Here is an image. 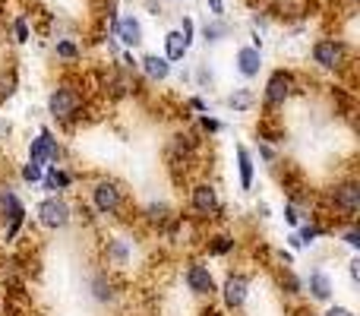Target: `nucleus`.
I'll return each instance as SVG.
<instances>
[{"mask_svg": "<svg viewBox=\"0 0 360 316\" xmlns=\"http://www.w3.org/2000/svg\"><path fill=\"white\" fill-rule=\"evenodd\" d=\"M234 250H237V241L231 234H215L205 244V253L209 256H228V253H234Z\"/></svg>", "mask_w": 360, "mask_h": 316, "instance_id": "nucleus-25", "label": "nucleus"}, {"mask_svg": "<svg viewBox=\"0 0 360 316\" xmlns=\"http://www.w3.org/2000/svg\"><path fill=\"white\" fill-rule=\"evenodd\" d=\"M310 61H313V67L326 70V73H345V70L354 67L351 63V44L335 35L316 38L310 48Z\"/></svg>", "mask_w": 360, "mask_h": 316, "instance_id": "nucleus-3", "label": "nucleus"}, {"mask_svg": "<svg viewBox=\"0 0 360 316\" xmlns=\"http://www.w3.org/2000/svg\"><path fill=\"white\" fill-rule=\"evenodd\" d=\"M186 108H190V111H196V114H209L212 111V105L205 99H199V95H193V99L186 101Z\"/></svg>", "mask_w": 360, "mask_h": 316, "instance_id": "nucleus-35", "label": "nucleus"}, {"mask_svg": "<svg viewBox=\"0 0 360 316\" xmlns=\"http://www.w3.org/2000/svg\"><path fill=\"white\" fill-rule=\"evenodd\" d=\"M205 6L212 16H224V0H205Z\"/></svg>", "mask_w": 360, "mask_h": 316, "instance_id": "nucleus-39", "label": "nucleus"}, {"mask_svg": "<svg viewBox=\"0 0 360 316\" xmlns=\"http://www.w3.org/2000/svg\"><path fill=\"white\" fill-rule=\"evenodd\" d=\"M304 218H310V215H304V209H300L297 203H291V199H288V203H285V222L291 225V228H297Z\"/></svg>", "mask_w": 360, "mask_h": 316, "instance_id": "nucleus-31", "label": "nucleus"}, {"mask_svg": "<svg viewBox=\"0 0 360 316\" xmlns=\"http://www.w3.org/2000/svg\"><path fill=\"white\" fill-rule=\"evenodd\" d=\"M171 218H174V209H171L165 199H152V203L143 209V222H149L152 228H158V231H162Z\"/></svg>", "mask_w": 360, "mask_h": 316, "instance_id": "nucleus-21", "label": "nucleus"}, {"mask_svg": "<svg viewBox=\"0 0 360 316\" xmlns=\"http://www.w3.org/2000/svg\"><path fill=\"white\" fill-rule=\"evenodd\" d=\"M196 82H199V86H202V89H205V86H212V82H215V73H212V70L202 63V67L196 70Z\"/></svg>", "mask_w": 360, "mask_h": 316, "instance_id": "nucleus-36", "label": "nucleus"}, {"mask_svg": "<svg viewBox=\"0 0 360 316\" xmlns=\"http://www.w3.org/2000/svg\"><path fill=\"white\" fill-rule=\"evenodd\" d=\"M234 70L240 80H256L262 73V48H253V44H243V48L234 51Z\"/></svg>", "mask_w": 360, "mask_h": 316, "instance_id": "nucleus-16", "label": "nucleus"}, {"mask_svg": "<svg viewBox=\"0 0 360 316\" xmlns=\"http://www.w3.org/2000/svg\"><path fill=\"white\" fill-rule=\"evenodd\" d=\"M278 288H281V291L288 294V298H297V294H304V279H297L291 266H281V275H278Z\"/></svg>", "mask_w": 360, "mask_h": 316, "instance_id": "nucleus-24", "label": "nucleus"}, {"mask_svg": "<svg viewBox=\"0 0 360 316\" xmlns=\"http://www.w3.org/2000/svg\"><path fill=\"white\" fill-rule=\"evenodd\" d=\"M228 35H234V25L224 16H212V23L202 25V42L205 44H221Z\"/></svg>", "mask_w": 360, "mask_h": 316, "instance_id": "nucleus-22", "label": "nucleus"}, {"mask_svg": "<svg viewBox=\"0 0 360 316\" xmlns=\"http://www.w3.org/2000/svg\"><path fill=\"white\" fill-rule=\"evenodd\" d=\"M285 244H288V247H291V250H297V253H300V250H304V244H300L297 231H291V234H288V237H285Z\"/></svg>", "mask_w": 360, "mask_h": 316, "instance_id": "nucleus-40", "label": "nucleus"}, {"mask_svg": "<svg viewBox=\"0 0 360 316\" xmlns=\"http://www.w3.org/2000/svg\"><path fill=\"white\" fill-rule=\"evenodd\" d=\"M294 95H297V76H294V70H285V67L272 70L266 80V89H262V111H266V118H275Z\"/></svg>", "mask_w": 360, "mask_h": 316, "instance_id": "nucleus-4", "label": "nucleus"}, {"mask_svg": "<svg viewBox=\"0 0 360 316\" xmlns=\"http://www.w3.org/2000/svg\"><path fill=\"white\" fill-rule=\"evenodd\" d=\"M73 184H76V174L67 171L63 165H48L41 180H38L41 193H67V190H73Z\"/></svg>", "mask_w": 360, "mask_h": 316, "instance_id": "nucleus-17", "label": "nucleus"}, {"mask_svg": "<svg viewBox=\"0 0 360 316\" xmlns=\"http://www.w3.org/2000/svg\"><path fill=\"white\" fill-rule=\"evenodd\" d=\"M224 105H228L234 114H250L256 105H259V99H256V92H253L250 86H237L234 92H228Z\"/></svg>", "mask_w": 360, "mask_h": 316, "instance_id": "nucleus-20", "label": "nucleus"}, {"mask_svg": "<svg viewBox=\"0 0 360 316\" xmlns=\"http://www.w3.org/2000/svg\"><path fill=\"white\" fill-rule=\"evenodd\" d=\"M35 222L44 231H67L76 222V209L63 193H44V199L35 206Z\"/></svg>", "mask_w": 360, "mask_h": 316, "instance_id": "nucleus-5", "label": "nucleus"}, {"mask_svg": "<svg viewBox=\"0 0 360 316\" xmlns=\"http://www.w3.org/2000/svg\"><path fill=\"white\" fill-rule=\"evenodd\" d=\"M16 70H0V105L4 101H10L13 95H16Z\"/></svg>", "mask_w": 360, "mask_h": 316, "instance_id": "nucleus-27", "label": "nucleus"}, {"mask_svg": "<svg viewBox=\"0 0 360 316\" xmlns=\"http://www.w3.org/2000/svg\"><path fill=\"white\" fill-rule=\"evenodd\" d=\"M32 38V32H29V19H25V13H19L16 19H13V42L16 44H25Z\"/></svg>", "mask_w": 360, "mask_h": 316, "instance_id": "nucleus-29", "label": "nucleus"}, {"mask_svg": "<svg viewBox=\"0 0 360 316\" xmlns=\"http://www.w3.org/2000/svg\"><path fill=\"white\" fill-rule=\"evenodd\" d=\"M234 156H237V177H240V193L253 190V177H256V161L250 156L247 146H234Z\"/></svg>", "mask_w": 360, "mask_h": 316, "instance_id": "nucleus-19", "label": "nucleus"}, {"mask_svg": "<svg viewBox=\"0 0 360 316\" xmlns=\"http://www.w3.org/2000/svg\"><path fill=\"white\" fill-rule=\"evenodd\" d=\"M54 54L60 57V61H67V63H76L82 57V48L76 42H70V38H57V42H54Z\"/></svg>", "mask_w": 360, "mask_h": 316, "instance_id": "nucleus-26", "label": "nucleus"}, {"mask_svg": "<svg viewBox=\"0 0 360 316\" xmlns=\"http://www.w3.org/2000/svg\"><path fill=\"white\" fill-rule=\"evenodd\" d=\"M348 279H351V285H354V288L360 285V260H357V256L348 263Z\"/></svg>", "mask_w": 360, "mask_h": 316, "instance_id": "nucleus-38", "label": "nucleus"}, {"mask_svg": "<svg viewBox=\"0 0 360 316\" xmlns=\"http://www.w3.org/2000/svg\"><path fill=\"white\" fill-rule=\"evenodd\" d=\"M275 256H278V266H294V256L288 253V250H278Z\"/></svg>", "mask_w": 360, "mask_h": 316, "instance_id": "nucleus-41", "label": "nucleus"}, {"mask_svg": "<svg viewBox=\"0 0 360 316\" xmlns=\"http://www.w3.org/2000/svg\"><path fill=\"white\" fill-rule=\"evenodd\" d=\"M41 174H44V168H41V165H35V161H29V158H25L22 165H19V180H22V184H29V187H38Z\"/></svg>", "mask_w": 360, "mask_h": 316, "instance_id": "nucleus-28", "label": "nucleus"}, {"mask_svg": "<svg viewBox=\"0 0 360 316\" xmlns=\"http://www.w3.org/2000/svg\"><path fill=\"white\" fill-rule=\"evenodd\" d=\"M177 29H180V35H184V42L193 48V42H196V23H193L190 16H184V19H180Z\"/></svg>", "mask_w": 360, "mask_h": 316, "instance_id": "nucleus-32", "label": "nucleus"}, {"mask_svg": "<svg viewBox=\"0 0 360 316\" xmlns=\"http://www.w3.org/2000/svg\"><path fill=\"white\" fill-rule=\"evenodd\" d=\"M326 203H329L332 215L345 218V225L357 222V212H360V180L357 177L338 180L332 190H326Z\"/></svg>", "mask_w": 360, "mask_h": 316, "instance_id": "nucleus-6", "label": "nucleus"}, {"mask_svg": "<svg viewBox=\"0 0 360 316\" xmlns=\"http://www.w3.org/2000/svg\"><path fill=\"white\" fill-rule=\"evenodd\" d=\"M319 316H357V313L345 304H332V307H326V313H319Z\"/></svg>", "mask_w": 360, "mask_h": 316, "instance_id": "nucleus-37", "label": "nucleus"}, {"mask_svg": "<svg viewBox=\"0 0 360 316\" xmlns=\"http://www.w3.org/2000/svg\"><path fill=\"white\" fill-rule=\"evenodd\" d=\"M25 203L10 184H0V225H4V241H16V234L25 225Z\"/></svg>", "mask_w": 360, "mask_h": 316, "instance_id": "nucleus-7", "label": "nucleus"}, {"mask_svg": "<svg viewBox=\"0 0 360 316\" xmlns=\"http://www.w3.org/2000/svg\"><path fill=\"white\" fill-rule=\"evenodd\" d=\"M89 206L95 209L98 218H120V212L127 209V190L120 180L114 177H95L89 187Z\"/></svg>", "mask_w": 360, "mask_h": 316, "instance_id": "nucleus-2", "label": "nucleus"}, {"mask_svg": "<svg viewBox=\"0 0 360 316\" xmlns=\"http://www.w3.org/2000/svg\"><path fill=\"white\" fill-rule=\"evenodd\" d=\"M44 108H48V118L54 120L57 127H76L86 118V95H82V89L73 86V82H60V86L51 89Z\"/></svg>", "mask_w": 360, "mask_h": 316, "instance_id": "nucleus-1", "label": "nucleus"}, {"mask_svg": "<svg viewBox=\"0 0 360 316\" xmlns=\"http://www.w3.org/2000/svg\"><path fill=\"white\" fill-rule=\"evenodd\" d=\"M304 291L310 294V301H316V304H329V301L335 298V279H332L323 266H316V269H310V275L304 279Z\"/></svg>", "mask_w": 360, "mask_h": 316, "instance_id": "nucleus-15", "label": "nucleus"}, {"mask_svg": "<svg viewBox=\"0 0 360 316\" xmlns=\"http://www.w3.org/2000/svg\"><path fill=\"white\" fill-rule=\"evenodd\" d=\"M184 285H186V291L196 294V298H212V294H218L215 275H212V269L205 266L202 260L186 263V269H184Z\"/></svg>", "mask_w": 360, "mask_h": 316, "instance_id": "nucleus-11", "label": "nucleus"}, {"mask_svg": "<svg viewBox=\"0 0 360 316\" xmlns=\"http://www.w3.org/2000/svg\"><path fill=\"white\" fill-rule=\"evenodd\" d=\"M256 156H259L262 161H269V165L278 161V152L272 149V143H262V139H256Z\"/></svg>", "mask_w": 360, "mask_h": 316, "instance_id": "nucleus-34", "label": "nucleus"}, {"mask_svg": "<svg viewBox=\"0 0 360 316\" xmlns=\"http://www.w3.org/2000/svg\"><path fill=\"white\" fill-rule=\"evenodd\" d=\"M186 209L196 222H212V218L221 212V196H218V187L212 180H196L190 187V196H186Z\"/></svg>", "mask_w": 360, "mask_h": 316, "instance_id": "nucleus-8", "label": "nucleus"}, {"mask_svg": "<svg viewBox=\"0 0 360 316\" xmlns=\"http://www.w3.org/2000/svg\"><path fill=\"white\" fill-rule=\"evenodd\" d=\"M199 130L209 133V137H215V133L224 130V124L218 118H212V111H209V114H199Z\"/></svg>", "mask_w": 360, "mask_h": 316, "instance_id": "nucleus-30", "label": "nucleus"}, {"mask_svg": "<svg viewBox=\"0 0 360 316\" xmlns=\"http://www.w3.org/2000/svg\"><path fill=\"white\" fill-rule=\"evenodd\" d=\"M89 298H92L98 307L114 304V301L120 298V282H117V275L108 272L105 266L95 269L92 279H89Z\"/></svg>", "mask_w": 360, "mask_h": 316, "instance_id": "nucleus-13", "label": "nucleus"}, {"mask_svg": "<svg viewBox=\"0 0 360 316\" xmlns=\"http://www.w3.org/2000/svg\"><path fill=\"white\" fill-rule=\"evenodd\" d=\"M342 237H345V244H348V247L357 253V250H360V231H357V222L345 225V234H342Z\"/></svg>", "mask_w": 360, "mask_h": 316, "instance_id": "nucleus-33", "label": "nucleus"}, {"mask_svg": "<svg viewBox=\"0 0 360 316\" xmlns=\"http://www.w3.org/2000/svg\"><path fill=\"white\" fill-rule=\"evenodd\" d=\"M171 70H174V63L165 54H143V61H139V73L149 82H165L171 76Z\"/></svg>", "mask_w": 360, "mask_h": 316, "instance_id": "nucleus-18", "label": "nucleus"}, {"mask_svg": "<svg viewBox=\"0 0 360 316\" xmlns=\"http://www.w3.org/2000/svg\"><path fill=\"white\" fill-rule=\"evenodd\" d=\"M256 215H259V218H269V206L259 203V206H256Z\"/></svg>", "mask_w": 360, "mask_h": 316, "instance_id": "nucleus-42", "label": "nucleus"}, {"mask_svg": "<svg viewBox=\"0 0 360 316\" xmlns=\"http://www.w3.org/2000/svg\"><path fill=\"white\" fill-rule=\"evenodd\" d=\"M186 54H190V44L184 42V35H180V29L165 32V57H168L171 63H180Z\"/></svg>", "mask_w": 360, "mask_h": 316, "instance_id": "nucleus-23", "label": "nucleus"}, {"mask_svg": "<svg viewBox=\"0 0 360 316\" xmlns=\"http://www.w3.org/2000/svg\"><path fill=\"white\" fill-rule=\"evenodd\" d=\"M111 35L117 38L120 44H124L127 51L139 48V44L146 42V32H143V23H139L136 13H127V16H117L111 23Z\"/></svg>", "mask_w": 360, "mask_h": 316, "instance_id": "nucleus-14", "label": "nucleus"}, {"mask_svg": "<svg viewBox=\"0 0 360 316\" xmlns=\"http://www.w3.org/2000/svg\"><path fill=\"white\" fill-rule=\"evenodd\" d=\"M297 316H319V313H313L310 307H300V310H297Z\"/></svg>", "mask_w": 360, "mask_h": 316, "instance_id": "nucleus-43", "label": "nucleus"}, {"mask_svg": "<svg viewBox=\"0 0 360 316\" xmlns=\"http://www.w3.org/2000/svg\"><path fill=\"white\" fill-rule=\"evenodd\" d=\"M218 294H221L224 310H231V313L243 310V304H247V298H250V275L247 272H228L221 282V288H218Z\"/></svg>", "mask_w": 360, "mask_h": 316, "instance_id": "nucleus-12", "label": "nucleus"}, {"mask_svg": "<svg viewBox=\"0 0 360 316\" xmlns=\"http://www.w3.org/2000/svg\"><path fill=\"white\" fill-rule=\"evenodd\" d=\"M101 266L114 275L127 272V269L133 266V241L130 237L114 234V237H108V241H101Z\"/></svg>", "mask_w": 360, "mask_h": 316, "instance_id": "nucleus-10", "label": "nucleus"}, {"mask_svg": "<svg viewBox=\"0 0 360 316\" xmlns=\"http://www.w3.org/2000/svg\"><path fill=\"white\" fill-rule=\"evenodd\" d=\"M60 158H63V146H60V139H57V133L51 130V127H41V130L29 139V161L48 168V165H60Z\"/></svg>", "mask_w": 360, "mask_h": 316, "instance_id": "nucleus-9", "label": "nucleus"}]
</instances>
